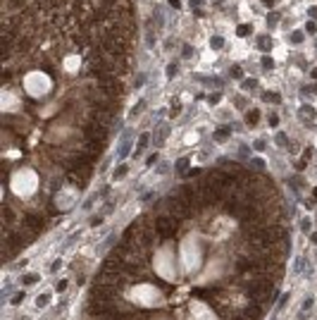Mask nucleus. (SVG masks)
I'll list each match as a JSON object with an SVG mask.
<instances>
[{
  "label": "nucleus",
  "instance_id": "nucleus-1",
  "mask_svg": "<svg viewBox=\"0 0 317 320\" xmlns=\"http://www.w3.org/2000/svg\"><path fill=\"white\" fill-rule=\"evenodd\" d=\"M177 218L174 215H158L155 218V234L158 237H162V239H172L174 237V232H177Z\"/></svg>",
  "mask_w": 317,
  "mask_h": 320
},
{
  "label": "nucleus",
  "instance_id": "nucleus-2",
  "mask_svg": "<svg viewBox=\"0 0 317 320\" xmlns=\"http://www.w3.org/2000/svg\"><path fill=\"white\" fill-rule=\"evenodd\" d=\"M43 224H45V220H43L41 215H26V218H24V227H26L31 234H38V232L43 229Z\"/></svg>",
  "mask_w": 317,
  "mask_h": 320
},
{
  "label": "nucleus",
  "instance_id": "nucleus-3",
  "mask_svg": "<svg viewBox=\"0 0 317 320\" xmlns=\"http://www.w3.org/2000/svg\"><path fill=\"white\" fill-rule=\"evenodd\" d=\"M257 120H260V110H251V112H246V122L253 127V124H257Z\"/></svg>",
  "mask_w": 317,
  "mask_h": 320
},
{
  "label": "nucleus",
  "instance_id": "nucleus-4",
  "mask_svg": "<svg viewBox=\"0 0 317 320\" xmlns=\"http://www.w3.org/2000/svg\"><path fill=\"white\" fill-rule=\"evenodd\" d=\"M229 134H231V129H229V127H220V129H217V134H215V136H217V139H226Z\"/></svg>",
  "mask_w": 317,
  "mask_h": 320
},
{
  "label": "nucleus",
  "instance_id": "nucleus-5",
  "mask_svg": "<svg viewBox=\"0 0 317 320\" xmlns=\"http://www.w3.org/2000/svg\"><path fill=\"white\" fill-rule=\"evenodd\" d=\"M124 174H127V165H122V167L115 170V179H119V177H124Z\"/></svg>",
  "mask_w": 317,
  "mask_h": 320
},
{
  "label": "nucleus",
  "instance_id": "nucleus-6",
  "mask_svg": "<svg viewBox=\"0 0 317 320\" xmlns=\"http://www.w3.org/2000/svg\"><path fill=\"white\" fill-rule=\"evenodd\" d=\"M300 112H303V115H308V117H312V115H315V110H312V108H308V105H305Z\"/></svg>",
  "mask_w": 317,
  "mask_h": 320
},
{
  "label": "nucleus",
  "instance_id": "nucleus-7",
  "mask_svg": "<svg viewBox=\"0 0 317 320\" xmlns=\"http://www.w3.org/2000/svg\"><path fill=\"white\" fill-rule=\"evenodd\" d=\"M48 301H50V296H41V299H38V301H36V303H38V306H45V303H48Z\"/></svg>",
  "mask_w": 317,
  "mask_h": 320
},
{
  "label": "nucleus",
  "instance_id": "nucleus-8",
  "mask_svg": "<svg viewBox=\"0 0 317 320\" xmlns=\"http://www.w3.org/2000/svg\"><path fill=\"white\" fill-rule=\"evenodd\" d=\"M265 98H269V100H274V103H279V96H277V93H265Z\"/></svg>",
  "mask_w": 317,
  "mask_h": 320
},
{
  "label": "nucleus",
  "instance_id": "nucleus-9",
  "mask_svg": "<svg viewBox=\"0 0 317 320\" xmlns=\"http://www.w3.org/2000/svg\"><path fill=\"white\" fill-rule=\"evenodd\" d=\"M260 48H269V38H260Z\"/></svg>",
  "mask_w": 317,
  "mask_h": 320
},
{
  "label": "nucleus",
  "instance_id": "nucleus-10",
  "mask_svg": "<svg viewBox=\"0 0 317 320\" xmlns=\"http://www.w3.org/2000/svg\"><path fill=\"white\" fill-rule=\"evenodd\" d=\"M269 124H272V127H277V124H279V117H277V115H272V117H269Z\"/></svg>",
  "mask_w": 317,
  "mask_h": 320
},
{
  "label": "nucleus",
  "instance_id": "nucleus-11",
  "mask_svg": "<svg viewBox=\"0 0 317 320\" xmlns=\"http://www.w3.org/2000/svg\"><path fill=\"white\" fill-rule=\"evenodd\" d=\"M22 299H24V294H22V291H19V294H17V296H14V299H12V303H22Z\"/></svg>",
  "mask_w": 317,
  "mask_h": 320
},
{
  "label": "nucleus",
  "instance_id": "nucleus-12",
  "mask_svg": "<svg viewBox=\"0 0 317 320\" xmlns=\"http://www.w3.org/2000/svg\"><path fill=\"white\" fill-rule=\"evenodd\" d=\"M277 143H279V146H284V143H286V136H284V134H279V136H277Z\"/></svg>",
  "mask_w": 317,
  "mask_h": 320
},
{
  "label": "nucleus",
  "instance_id": "nucleus-13",
  "mask_svg": "<svg viewBox=\"0 0 317 320\" xmlns=\"http://www.w3.org/2000/svg\"><path fill=\"white\" fill-rule=\"evenodd\" d=\"M24 282H26V284H31V282H36V275H26V277H24Z\"/></svg>",
  "mask_w": 317,
  "mask_h": 320
},
{
  "label": "nucleus",
  "instance_id": "nucleus-14",
  "mask_svg": "<svg viewBox=\"0 0 317 320\" xmlns=\"http://www.w3.org/2000/svg\"><path fill=\"white\" fill-rule=\"evenodd\" d=\"M308 31H310V33L317 31V24H315V22H310V24H308Z\"/></svg>",
  "mask_w": 317,
  "mask_h": 320
},
{
  "label": "nucleus",
  "instance_id": "nucleus-15",
  "mask_svg": "<svg viewBox=\"0 0 317 320\" xmlns=\"http://www.w3.org/2000/svg\"><path fill=\"white\" fill-rule=\"evenodd\" d=\"M174 72H177V67H174V64H169V67H167V77H172Z\"/></svg>",
  "mask_w": 317,
  "mask_h": 320
},
{
  "label": "nucleus",
  "instance_id": "nucleus-16",
  "mask_svg": "<svg viewBox=\"0 0 317 320\" xmlns=\"http://www.w3.org/2000/svg\"><path fill=\"white\" fill-rule=\"evenodd\" d=\"M231 77H241V67H234L231 69Z\"/></svg>",
  "mask_w": 317,
  "mask_h": 320
},
{
  "label": "nucleus",
  "instance_id": "nucleus-17",
  "mask_svg": "<svg viewBox=\"0 0 317 320\" xmlns=\"http://www.w3.org/2000/svg\"><path fill=\"white\" fill-rule=\"evenodd\" d=\"M246 33H251V29H246V27H241V29H239V36H246Z\"/></svg>",
  "mask_w": 317,
  "mask_h": 320
},
{
  "label": "nucleus",
  "instance_id": "nucleus-18",
  "mask_svg": "<svg viewBox=\"0 0 317 320\" xmlns=\"http://www.w3.org/2000/svg\"><path fill=\"white\" fill-rule=\"evenodd\" d=\"M62 289H67V282H64V280H62V282H57V291H62Z\"/></svg>",
  "mask_w": 317,
  "mask_h": 320
},
{
  "label": "nucleus",
  "instance_id": "nucleus-19",
  "mask_svg": "<svg viewBox=\"0 0 317 320\" xmlns=\"http://www.w3.org/2000/svg\"><path fill=\"white\" fill-rule=\"evenodd\" d=\"M169 5L172 7H179V0H169Z\"/></svg>",
  "mask_w": 317,
  "mask_h": 320
},
{
  "label": "nucleus",
  "instance_id": "nucleus-20",
  "mask_svg": "<svg viewBox=\"0 0 317 320\" xmlns=\"http://www.w3.org/2000/svg\"><path fill=\"white\" fill-rule=\"evenodd\" d=\"M312 241H317V232H315V234H312Z\"/></svg>",
  "mask_w": 317,
  "mask_h": 320
},
{
  "label": "nucleus",
  "instance_id": "nucleus-21",
  "mask_svg": "<svg viewBox=\"0 0 317 320\" xmlns=\"http://www.w3.org/2000/svg\"><path fill=\"white\" fill-rule=\"evenodd\" d=\"M312 196H315V201H317V189H315V191H312Z\"/></svg>",
  "mask_w": 317,
  "mask_h": 320
}]
</instances>
